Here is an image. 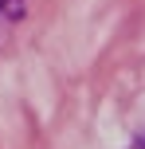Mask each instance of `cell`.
Returning a JSON list of instances; mask_svg holds the SVG:
<instances>
[{"label": "cell", "instance_id": "obj_1", "mask_svg": "<svg viewBox=\"0 0 145 149\" xmlns=\"http://www.w3.org/2000/svg\"><path fill=\"white\" fill-rule=\"evenodd\" d=\"M0 12H4L8 20H20V16H24V0H4V8H0Z\"/></svg>", "mask_w": 145, "mask_h": 149}]
</instances>
